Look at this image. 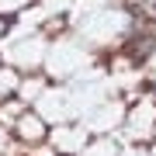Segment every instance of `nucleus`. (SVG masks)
I'll list each match as a JSON object with an SVG mask.
<instances>
[{
    "instance_id": "nucleus-1",
    "label": "nucleus",
    "mask_w": 156,
    "mask_h": 156,
    "mask_svg": "<svg viewBox=\"0 0 156 156\" xmlns=\"http://www.w3.org/2000/svg\"><path fill=\"white\" fill-rule=\"evenodd\" d=\"M153 90H156V83H153Z\"/></svg>"
}]
</instances>
